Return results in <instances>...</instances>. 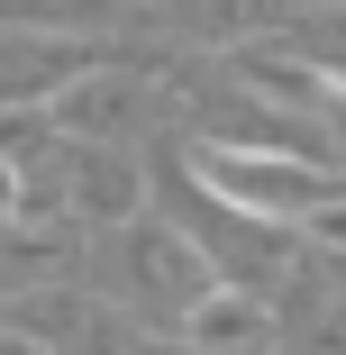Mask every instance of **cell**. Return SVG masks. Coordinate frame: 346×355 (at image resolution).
<instances>
[{
  "label": "cell",
  "mask_w": 346,
  "mask_h": 355,
  "mask_svg": "<svg viewBox=\"0 0 346 355\" xmlns=\"http://www.w3.org/2000/svg\"><path fill=\"white\" fill-rule=\"evenodd\" d=\"M228 83L237 92H255V101H273L283 119H346V101H337V83L319 73V64H301L283 37H228Z\"/></svg>",
  "instance_id": "5"
},
{
  "label": "cell",
  "mask_w": 346,
  "mask_h": 355,
  "mask_svg": "<svg viewBox=\"0 0 346 355\" xmlns=\"http://www.w3.org/2000/svg\"><path fill=\"white\" fill-rule=\"evenodd\" d=\"M173 337L191 355H283V328H273V301L264 292H210Z\"/></svg>",
  "instance_id": "7"
},
{
  "label": "cell",
  "mask_w": 346,
  "mask_h": 355,
  "mask_svg": "<svg viewBox=\"0 0 346 355\" xmlns=\"http://www.w3.org/2000/svg\"><path fill=\"white\" fill-rule=\"evenodd\" d=\"M0 355H46V346H28V337H10V328H0Z\"/></svg>",
  "instance_id": "11"
},
{
  "label": "cell",
  "mask_w": 346,
  "mask_h": 355,
  "mask_svg": "<svg viewBox=\"0 0 346 355\" xmlns=\"http://www.w3.org/2000/svg\"><path fill=\"white\" fill-rule=\"evenodd\" d=\"M101 273H110V292H128L137 310H155V319H191L210 292H228L219 282V264L200 255L173 219H137V228H119L110 246H101Z\"/></svg>",
  "instance_id": "2"
},
{
  "label": "cell",
  "mask_w": 346,
  "mask_h": 355,
  "mask_svg": "<svg viewBox=\"0 0 346 355\" xmlns=\"http://www.w3.org/2000/svg\"><path fill=\"white\" fill-rule=\"evenodd\" d=\"M10 337L46 346V355H128V319L110 310V292L92 282H46V292H10Z\"/></svg>",
  "instance_id": "4"
},
{
  "label": "cell",
  "mask_w": 346,
  "mask_h": 355,
  "mask_svg": "<svg viewBox=\"0 0 346 355\" xmlns=\"http://www.w3.org/2000/svg\"><path fill=\"white\" fill-rule=\"evenodd\" d=\"M182 173L210 191L237 219H264V228H310L328 200H346V173L337 164H301V155H264V146H228V137H191Z\"/></svg>",
  "instance_id": "1"
},
{
  "label": "cell",
  "mask_w": 346,
  "mask_h": 355,
  "mask_svg": "<svg viewBox=\"0 0 346 355\" xmlns=\"http://www.w3.org/2000/svg\"><path fill=\"white\" fill-rule=\"evenodd\" d=\"M46 173H55V191H64V219L110 228V237L146 219V191H155V173H146L137 146H73V137H64Z\"/></svg>",
  "instance_id": "3"
},
{
  "label": "cell",
  "mask_w": 346,
  "mask_h": 355,
  "mask_svg": "<svg viewBox=\"0 0 346 355\" xmlns=\"http://www.w3.org/2000/svg\"><path fill=\"white\" fill-rule=\"evenodd\" d=\"M10 19L28 37H83V46H110L119 37V0H10Z\"/></svg>",
  "instance_id": "8"
},
{
  "label": "cell",
  "mask_w": 346,
  "mask_h": 355,
  "mask_svg": "<svg viewBox=\"0 0 346 355\" xmlns=\"http://www.w3.org/2000/svg\"><path fill=\"white\" fill-rule=\"evenodd\" d=\"M110 46H83V37H10L0 46V110H55Z\"/></svg>",
  "instance_id": "6"
},
{
  "label": "cell",
  "mask_w": 346,
  "mask_h": 355,
  "mask_svg": "<svg viewBox=\"0 0 346 355\" xmlns=\"http://www.w3.org/2000/svg\"><path fill=\"white\" fill-rule=\"evenodd\" d=\"M19 209H28V173H19V164H0V237L19 228Z\"/></svg>",
  "instance_id": "10"
},
{
  "label": "cell",
  "mask_w": 346,
  "mask_h": 355,
  "mask_svg": "<svg viewBox=\"0 0 346 355\" xmlns=\"http://www.w3.org/2000/svg\"><path fill=\"white\" fill-rule=\"evenodd\" d=\"M310 246H319V255H346V200H328L319 219H310Z\"/></svg>",
  "instance_id": "9"
}]
</instances>
